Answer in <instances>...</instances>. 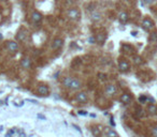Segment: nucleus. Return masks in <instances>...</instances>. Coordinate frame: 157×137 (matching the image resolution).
<instances>
[{"mask_svg":"<svg viewBox=\"0 0 157 137\" xmlns=\"http://www.w3.org/2000/svg\"><path fill=\"white\" fill-rule=\"evenodd\" d=\"M105 34L103 33H98L96 35V41L99 43V44H102V43L105 42Z\"/></svg>","mask_w":157,"mask_h":137,"instance_id":"aec40b11","label":"nucleus"},{"mask_svg":"<svg viewBox=\"0 0 157 137\" xmlns=\"http://www.w3.org/2000/svg\"><path fill=\"white\" fill-rule=\"evenodd\" d=\"M63 45H64V40L61 37H56L52 43V49L58 50V49H60L63 47Z\"/></svg>","mask_w":157,"mask_h":137,"instance_id":"1a4fd4ad","label":"nucleus"},{"mask_svg":"<svg viewBox=\"0 0 157 137\" xmlns=\"http://www.w3.org/2000/svg\"><path fill=\"white\" fill-rule=\"evenodd\" d=\"M67 17L70 20H78L81 17V11L78 8H70L67 11Z\"/></svg>","mask_w":157,"mask_h":137,"instance_id":"f03ea898","label":"nucleus"},{"mask_svg":"<svg viewBox=\"0 0 157 137\" xmlns=\"http://www.w3.org/2000/svg\"><path fill=\"white\" fill-rule=\"evenodd\" d=\"M7 137H25L24 133L20 130H16V128H13L11 131L8 132L7 134Z\"/></svg>","mask_w":157,"mask_h":137,"instance_id":"9b49d317","label":"nucleus"},{"mask_svg":"<svg viewBox=\"0 0 157 137\" xmlns=\"http://www.w3.org/2000/svg\"><path fill=\"white\" fill-rule=\"evenodd\" d=\"M107 137H119V136L115 130H113V128H109L108 131H107Z\"/></svg>","mask_w":157,"mask_h":137,"instance_id":"6ab92c4d","label":"nucleus"},{"mask_svg":"<svg viewBox=\"0 0 157 137\" xmlns=\"http://www.w3.org/2000/svg\"><path fill=\"white\" fill-rule=\"evenodd\" d=\"M143 2L148 4V6H151V4H153L155 2V0H143Z\"/></svg>","mask_w":157,"mask_h":137,"instance_id":"5701e85b","label":"nucleus"},{"mask_svg":"<svg viewBox=\"0 0 157 137\" xmlns=\"http://www.w3.org/2000/svg\"><path fill=\"white\" fill-rule=\"evenodd\" d=\"M148 112L150 115H156L157 114V106L154 105V104H150V105L148 106Z\"/></svg>","mask_w":157,"mask_h":137,"instance_id":"dca6fc26","label":"nucleus"},{"mask_svg":"<svg viewBox=\"0 0 157 137\" xmlns=\"http://www.w3.org/2000/svg\"><path fill=\"white\" fill-rule=\"evenodd\" d=\"M26 37H27L26 30H25V29H20V31L17 32V34H16V40H17L18 42H23V41H25Z\"/></svg>","mask_w":157,"mask_h":137,"instance_id":"2eb2a0df","label":"nucleus"},{"mask_svg":"<svg viewBox=\"0 0 157 137\" xmlns=\"http://www.w3.org/2000/svg\"><path fill=\"white\" fill-rule=\"evenodd\" d=\"M152 136L157 137V125H154L152 128Z\"/></svg>","mask_w":157,"mask_h":137,"instance_id":"4be33fe9","label":"nucleus"},{"mask_svg":"<svg viewBox=\"0 0 157 137\" xmlns=\"http://www.w3.org/2000/svg\"><path fill=\"white\" fill-rule=\"evenodd\" d=\"M63 84L66 88L70 89V90H78L82 87L81 80L78 79V78H74V77H66Z\"/></svg>","mask_w":157,"mask_h":137,"instance_id":"f257e3e1","label":"nucleus"},{"mask_svg":"<svg viewBox=\"0 0 157 137\" xmlns=\"http://www.w3.org/2000/svg\"><path fill=\"white\" fill-rule=\"evenodd\" d=\"M37 93H38L40 97H47L49 94V88L47 85H40V86H38V88H37Z\"/></svg>","mask_w":157,"mask_h":137,"instance_id":"423d86ee","label":"nucleus"},{"mask_svg":"<svg viewBox=\"0 0 157 137\" xmlns=\"http://www.w3.org/2000/svg\"><path fill=\"white\" fill-rule=\"evenodd\" d=\"M7 49H8L10 53L15 54V53L18 50V44L15 42V41H8V42H7Z\"/></svg>","mask_w":157,"mask_h":137,"instance_id":"0eeeda50","label":"nucleus"},{"mask_svg":"<svg viewBox=\"0 0 157 137\" xmlns=\"http://www.w3.org/2000/svg\"><path fill=\"white\" fill-rule=\"evenodd\" d=\"M141 26H142L143 30H145V31H151L152 29L155 27V24H154V22L152 20V18H150V17H145V18L142 20Z\"/></svg>","mask_w":157,"mask_h":137,"instance_id":"7ed1b4c3","label":"nucleus"},{"mask_svg":"<svg viewBox=\"0 0 157 137\" xmlns=\"http://www.w3.org/2000/svg\"><path fill=\"white\" fill-rule=\"evenodd\" d=\"M118 20L121 22L122 24H126L129 20V15H128L127 12L125 11H122L118 13Z\"/></svg>","mask_w":157,"mask_h":137,"instance_id":"ddd939ff","label":"nucleus"},{"mask_svg":"<svg viewBox=\"0 0 157 137\" xmlns=\"http://www.w3.org/2000/svg\"><path fill=\"white\" fill-rule=\"evenodd\" d=\"M20 66L23 68H29L31 66V59L29 57H24L20 61Z\"/></svg>","mask_w":157,"mask_h":137,"instance_id":"4468645a","label":"nucleus"},{"mask_svg":"<svg viewBox=\"0 0 157 137\" xmlns=\"http://www.w3.org/2000/svg\"><path fill=\"white\" fill-rule=\"evenodd\" d=\"M118 68L122 73H126V72H128L130 70V64H129V62H128L127 60L123 58V59H119L118 61Z\"/></svg>","mask_w":157,"mask_h":137,"instance_id":"20e7f679","label":"nucleus"},{"mask_svg":"<svg viewBox=\"0 0 157 137\" xmlns=\"http://www.w3.org/2000/svg\"><path fill=\"white\" fill-rule=\"evenodd\" d=\"M150 41L151 42H156L157 41V32H152L150 34Z\"/></svg>","mask_w":157,"mask_h":137,"instance_id":"412c9836","label":"nucleus"},{"mask_svg":"<svg viewBox=\"0 0 157 137\" xmlns=\"http://www.w3.org/2000/svg\"><path fill=\"white\" fill-rule=\"evenodd\" d=\"M116 91H117V89H116V86L113 85V84H110V85H108L107 87H105V95L109 97H114L115 94H116Z\"/></svg>","mask_w":157,"mask_h":137,"instance_id":"39448f33","label":"nucleus"},{"mask_svg":"<svg viewBox=\"0 0 157 137\" xmlns=\"http://www.w3.org/2000/svg\"><path fill=\"white\" fill-rule=\"evenodd\" d=\"M0 39H2V35H1V34H0Z\"/></svg>","mask_w":157,"mask_h":137,"instance_id":"b1692460","label":"nucleus"},{"mask_svg":"<svg viewBox=\"0 0 157 137\" xmlns=\"http://www.w3.org/2000/svg\"><path fill=\"white\" fill-rule=\"evenodd\" d=\"M119 101H121L124 105H127V104H129V103L132 101V95L129 93H124V94H122V97H121Z\"/></svg>","mask_w":157,"mask_h":137,"instance_id":"f8f14e48","label":"nucleus"},{"mask_svg":"<svg viewBox=\"0 0 157 137\" xmlns=\"http://www.w3.org/2000/svg\"><path fill=\"white\" fill-rule=\"evenodd\" d=\"M92 19H93L94 22H98V20L101 19V14L97 11H94L93 13H92Z\"/></svg>","mask_w":157,"mask_h":137,"instance_id":"a211bd4d","label":"nucleus"},{"mask_svg":"<svg viewBox=\"0 0 157 137\" xmlns=\"http://www.w3.org/2000/svg\"><path fill=\"white\" fill-rule=\"evenodd\" d=\"M132 62H134V66H141L143 63V59L140 57V56L136 55V56H134V58H132Z\"/></svg>","mask_w":157,"mask_h":137,"instance_id":"f3484780","label":"nucleus"},{"mask_svg":"<svg viewBox=\"0 0 157 137\" xmlns=\"http://www.w3.org/2000/svg\"><path fill=\"white\" fill-rule=\"evenodd\" d=\"M76 100L80 103H86L88 101V95L86 92L84 91H81V92H78L76 94Z\"/></svg>","mask_w":157,"mask_h":137,"instance_id":"9d476101","label":"nucleus"},{"mask_svg":"<svg viewBox=\"0 0 157 137\" xmlns=\"http://www.w3.org/2000/svg\"><path fill=\"white\" fill-rule=\"evenodd\" d=\"M30 18H31V22L33 24H39L42 22V18H43V16H42V14H41L40 12L38 11H33L31 13V16H30Z\"/></svg>","mask_w":157,"mask_h":137,"instance_id":"6e6552de","label":"nucleus"}]
</instances>
